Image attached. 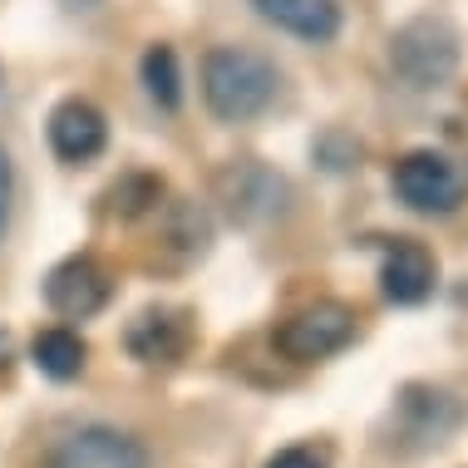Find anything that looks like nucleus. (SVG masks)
Here are the masks:
<instances>
[{
  "label": "nucleus",
  "instance_id": "f257e3e1",
  "mask_svg": "<svg viewBox=\"0 0 468 468\" xmlns=\"http://www.w3.org/2000/svg\"><path fill=\"white\" fill-rule=\"evenodd\" d=\"M282 94V69L261 49L218 45L202 59V99L218 123H251L261 119Z\"/></svg>",
  "mask_w": 468,
  "mask_h": 468
},
{
  "label": "nucleus",
  "instance_id": "f03ea898",
  "mask_svg": "<svg viewBox=\"0 0 468 468\" xmlns=\"http://www.w3.org/2000/svg\"><path fill=\"white\" fill-rule=\"evenodd\" d=\"M389 69L410 90H444L459 74V30L444 16H414L389 35Z\"/></svg>",
  "mask_w": 468,
  "mask_h": 468
},
{
  "label": "nucleus",
  "instance_id": "7ed1b4c3",
  "mask_svg": "<svg viewBox=\"0 0 468 468\" xmlns=\"http://www.w3.org/2000/svg\"><path fill=\"white\" fill-rule=\"evenodd\" d=\"M389 187L410 212H424V218H449V212L463 207L468 197V173L463 163H453L439 148H414L395 163L389 173Z\"/></svg>",
  "mask_w": 468,
  "mask_h": 468
},
{
  "label": "nucleus",
  "instance_id": "20e7f679",
  "mask_svg": "<svg viewBox=\"0 0 468 468\" xmlns=\"http://www.w3.org/2000/svg\"><path fill=\"white\" fill-rule=\"evenodd\" d=\"M350 340H356V311L346 301H315V306L296 311L276 331V350L291 365H315V360L340 356Z\"/></svg>",
  "mask_w": 468,
  "mask_h": 468
},
{
  "label": "nucleus",
  "instance_id": "39448f33",
  "mask_svg": "<svg viewBox=\"0 0 468 468\" xmlns=\"http://www.w3.org/2000/svg\"><path fill=\"white\" fill-rule=\"evenodd\" d=\"M49 468H148V449L113 424H84L55 444Z\"/></svg>",
  "mask_w": 468,
  "mask_h": 468
},
{
  "label": "nucleus",
  "instance_id": "423d86ee",
  "mask_svg": "<svg viewBox=\"0 0 468 468\" xmlns=\"http://www.w3.org/2000/svg\"><path fill=\"white\" fill-rule=\"evenodd\" d=\"M109 296H113V282L94 257H69L45 276V306L65 315V321H90V315L109 306Z\"/></svg>",
  "mask_w": 468,
  "mask_h": 468
},
{
  "label": "nucleus",
  "instance_id": "0eeeda50",
  "mask_svg": "<svg viewBox=\"0 0 468 468\" xmlns=\"http://www.w3.org/2000/svg\"><path fill=\"white\" fill-rule=\"evenodd\" d=\"M439 286V261L434 251L414 237H395L379 257V291L389 306H424Z\"/></svg>",
  "mask_w": 468,
  "mask_h": 468
},
{
  "label": "nucleus",
  "instance_id": "6e6552de",
  "mask_svg": "<svg viewBox=\"0 0 468 468\" xmlns=\"http://www.w3.org/2000/svg\"><path fill=\"white\" fill-rule=\"evenodd\" d=\"M193 335H197L193 315L183 306H148L129 321L123 346H129V356L144 360V365H173L193 350Z\"/></svg>",
  "mask_w": 468,
  "mask_h": 468
},
{
  "label": "nucleus",
  "instance_id": "1a4fd4ad",
  "mask_svg": "<svg viewBox=\"0 0 468 468\" xmlns=\"http://www.w3.org/2000/svg\"><path fill=\"white\" fill-rule=\"evenodd\" d=\"M286 183L267 173L261 163H242V168H227L222 173V202L232 212V222L242 227H257V222H271L286 212Z\"/></svg>",
  "mask_w": 468,
  "mask_h": 468
},
{
  "label": "nucleus",
  "instance_id": "9d476101",
  "mask_svg": "<svg viewBox=\"0 0 468 468\" xmlns=\"http://www.w3.org/2000/svg\"><path fill=\"white\" fill-rule=\"evenodd\" d=\"M109 144V123L90 99H65L49 113V148L59 163H94Z\"/></svg>",
  "mask_w": 468,
  "mask_h": 468
},
{
  "label": "nucleus",
  "instance_id": "9b49d317",
  "mask_svg": "<svg viewBox=\"0 0 468 468\" xmlns=\"http://www.w3.org/2000/svg\"><path fill=\"white\" fill-rule=\"evenodd\" d=\"M395 414H399V434L420 439L424 449L444 444L453 429H459V404L434 385H404L395 399Z\"/></svg>",
  "mask_w": 468,
  "mask_h": 468
},
{
  "label": "nucleus",
  "instance_id": "f8f14e48",
  "mask_svg": "<svg viewBox=\"0 0 468 468\" xmlns=\"http://www.w3.org/2000/svg\"><path fill=\"white\" fill-rule=\"evenodd\" d=\"M251 10L267 25L296 35V40H306V45H331L340 35V5L335 0H251Z\"/></svg>",
  "mask_w": 468,
  "mask_h": 468
},
{
  "label": "nucleus",
  "instance_id": "ddd939ff",
  "mask_svg": "<svg viewBox=\"0 0 468 468\" xmlns=\"http://www.w3.org/2000/svg\"><path fill=\"white\" fill-rule=\"evenodd\" d=\"M30 360L40 365V375H49V379L65 385V379L84 375V365H90V346H84V335L69 331V325H49V331L35 335Z\"/></svg>",
  "mask_w": 468,
  "mask_h": 468
},
{
  "label": "nucleus",
  "instance_id": "4468645a",
  "mask_svg": "<svg viewBox=\"0 0 468 468\" xmlns=\"http://www.w3.org/2000/svg\"><path fill=\"white\" fill-rule=\"evenodd\" d=\"M138 74H144V90H148V99H154L158 109L173 113V109L183 104V69H178V55H173V45H148Z\"/></svg>",
  "mask_w": 468,
  "mask_h": 468
},
{
  "label": "nucleus",
  "instance_id": "2eb2a0df",
  "mask_svg": "<svg viewBox=\"0 0 468 468\" xmlns=\"http://www.w3.org/2000/svg\"><path fill=\"white\" fill-rule=\"evenodd\" d=\"M158 197H163V178H154V173H123V178L104 193V207H109V218L133 222V218H144V212H154Z\"/></svg>",
  "mask_w": 468,
  "mask_h": 468
},
{
  "label": "nucleus",
  "instance_id": "dca6fc26",
  "mask_svg": "<svg viewBox=\"0 0 468 468\" xmlns=\"http://www.w3.org/2000/svg\"><path fill=\"white\" fill-rule=\"evenodd\" d=\"M356 158H360V144H356V138H346V133H325L321 144H315V163H321V168H331V173L350 168Z\"/></svg>",
  "mask_w": 468,
  "mask_h": 468
},
{
  "label": "nucleus",
  "instance_id": "f3484780",
  "mask_svg": "<svg viewBox=\"0 0 468 468\" xmlns=\"http://www.w3.org/2000/svg\"><path fill=\"white\" fill-rule=\"evenodd\" d=\"M267 468H331V463H325V453H321V449H311V444H291V449H282V453H271Z\"/></svg>",
  "mask_w": 468,
  "mask_h": 468
},
{
  "label": "nucleus",
  "instance_id": "a211bd4d",
  "mask_svg": "<svg viewBox=\"0 0 468 468\" xmlns=\"http://www.w3.org/2000/svg\"><path fill=\"white\" fill-rule=\"evenodd\" d=\"M10 197H16V178H10V158L0 148V237H5V222H10Z\"/></svg>",
  "mask_w": 468,
  "mask_h": 468
},
{
  "label": "nucleus",
  "instance_id": "6ab92c4d",
  "mask_svg": "<svg viewBox=\"0 0 468 468\" xmlns=\"http://www.w3.org/2000/svg\"><path fill=\"white\" fill-rule=\"evenodd\" d=\"M59 5H65V10H94L99 0H59Z\"/></svg>",
  "mask_w": 468,
  "mask_h": 468
}]
</instances>
